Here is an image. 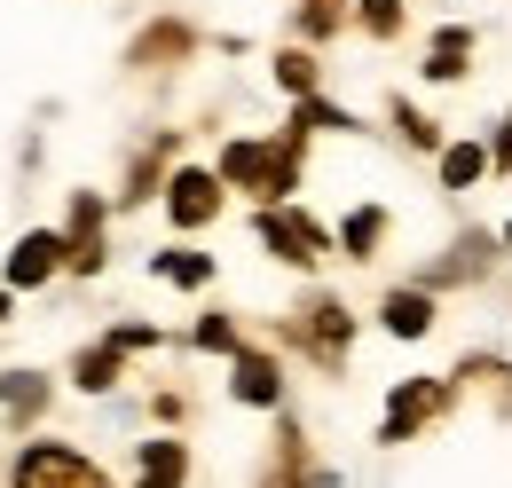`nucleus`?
Returning <instances> with one entry per match:
<instances>
[{
  "instance_id": "nucleus-10",
  "label": "nucleus",
  "mask_w": 512,
  "mask_h": 488,
  "mask_svg": "<svg viewBox=\"0 0 512 488\" xmlns=\"http://www.w3.org/2000/svg\"><path fill=\"white\" fill-rule=\"evenodd\" d=\"M182 481H190V449H182V441L158 433V441L134 449V488H182Z\"/></svg>"
},
{
  "instance_id": "nucleus-13",
  "label": "nucleus",
  "mask_w": 512,
  "mask_h": 488,
  "mask_svg": "<svg viewBox=\"0 0 512 488\" xmlns=\"http://www.w3.org/2000/svg\"><path fill=\"white\" fill-rule=\"evenodd\" d=\"M465 71H473V24H442V32H434V48H426V79H465Z\"/></svg>"
},
{
  "instance_id": "nucleus-22",
  "label": "nucleus",
  "mask_w": 512,
  "mask_h": 488,
  "mask_svg": "<svg viewBox=\"0 0 512 488\" xmlns=\"http://www.w3.org/2000/svg\"><path fill=\"white\" fill-rule=\"evenodd\" d=\"M394 126H402V142H410V150H434V158L449 150V142H442V126L426 119L418 103H402V95H394Z\"/></svg>"
},
{
  "instance_id": "nucleus-15",
  "label": "nucleus",
  "mask_w": 512,
  "mask_h": 488,
  "mask_svg": "<svg viewBox=\"0 0 512 488\" xmlns=\"http://www.w3.org/2000/svg\"><path fill=\"white\" fill-rule=\"evenodd\" d=\"M379 244H386V205H355L339 221V252L347 260H379Z\"/></svg>"
},
{
  "instance_id": "nucleus-9",
  "label": "nucleus",
  "mask_w": 512,
  "mask_h": 488,
  "mask_svg": "<svg viewBox=\"0 0 512 488\" xmlns=\"http://www.w3.org/2000/svg\"><path fill=\"white\" fill-rule=\"evenodd\" d=\"M64 244H71V276H95L103 268V197H71V221H64Z\"/></svg>"
},
{
  "instance_id": "nucleus-12",
  "label": "nucleus",
  "mask_w": 512,
  "mask_h": 488,
  "mask_svg": "<svg viewBox=\"0 0 512 488\" xmlns=\"http://www.w3.org/2000/svg\"><path fill=\"white\" fill-rule=\"evenodd\" d=\"M190 48H197L190 24H150V32H142V40L127 48V63H134V71H166V63H182Z\"/></svg>"
},
{
  "instance_id": "nucleus-19",
  "label": "nucleus",
  "mask_w": 512,
  "mask_h": 488,
  "mask_svg": "<svg viewBox=\"0 0 512 488\" xmlns=\"http://www.w3.org/2000/svg\"><path fill=\"white\" fill-rule=\"evenodd\" d=\"M347 16H355L347 0H300V8H292V32H300V40H331Z\"/></svg>"
},
{
  "instance_id": "nucleus-14",
  "label": "nucleus",
  "mask_w": 512,
  "mask_h": 488,
  "mask_svg": "<svg viewBox=\"0 0 512 488\" xmlns=\"http://www.w3.org/2000/svg\"><path fill=\"white\" fill-rule=\"evenodd\" d=\"M497 244H505V237H481V229H465V237H457V252L434 268V284H473V276L497 260Z\"/></svg>"
},
{
  "instance_id": "nucleus-7",
  "label": "nucleus",
  "mask_w": 512,
  "mask_h": 488,
  "mask_svg": "<svg viewBox=\"0 0 512 488\" xmlns=\"http://www.w3.org/2000/svg\"><path fill=\"white\" fill-rule=\"evenodd\" d=\"M56 268H71L64 229H24V237H16V252H8V292H40Z\"/></svg>"
},
{
  "instance_id": "nucleus-23",
  "label": "nucleus",
  "mask_w": 512,
  "mask_h": 488,
  "mask_svg": "<svg viewBox=\"0 0 512 488\" xmlns=\"http://www.w3.org/2000/svg\"><path fill=\"white\" fill-rule=\"evenodd\" d=\"M355 24L371 40H402V0H355Z\"/></svg>"
},
{
  "instance_id": "nucleus-6",
  "label": "nucleus",
  "mask_w": 512,
  "mask_h": 488,
  "mask_svg": "<svg viewBox=\"0 0 512 488\" xmlns=\"http://www.w3.org/2000/svg\"><path fill=\"white\" fill-rule=\"evenodd\" d=\"M221 197H229V182H221L213 166H174V174H166V221H174V229H205V221L221 213Z\"/></svg>"
},
{
  "instance_id": "nucleus-16",
  "label": "nucleus",
  "mask_w": 512,
  "mask_h": 488,
  "mask_svg": "<svg viewBox=\"0 0 512 488\" xmlns=\"http://www.w3.org/2000/svg\"><path fill=\"white\" fill-rule=\"evenodd\" d=\"M71 386H79V394H111V386H119V347H111V339H103V347H79V355H71Z\"/></svg>"
},
{
  "instance_id": "nucleus-11",
  "label": "nucleus",
  "mask_w": 512,
  "mask_h": 488,
  "mask_svg": "<svg viewBox=\"0 0 512 488\" xmlns=\"http://www.w3.org/2000/svg\"><path fill=\"white\" fill-rule=\"evenodd\" d=\"M379 323L394 331V339H426V331H434V292H426V284L386 292V300H379Z\"/></svg>"
},
{
  "instance_id": "nucleus-30",
  "label": "nucleus",
  "mask_w": 512,
  "mask_h": 488,
  "mask_svg": "<svg viewBox=\"0 0 512 488\" xmlns=\"http://www.w3.org/2000/svg\"><path fill=\"white\" fill-rule=\"evenodd\" d=\"M505 260H512V221H505Z\"/></svg>"
},
{
  "instance_id": "nucleus-31",
  "label": "nucleus",
  "mask_w": 512,
  "mask_h": 488,
  "mask_svg": "<svg viewBox=\"0 0 512 488\" xmlns=\"http://www.w3.org/2000/svg\"><path fill=\"white\" fill-rule=\"evenodd\" d=\"M0 315H8V292H0Z\"/></svg>"
},
{
  "instance_id": "nucleus-21",
  "label": "nucleus",
  "mask_w": 512,
  "mask_h": 488,
  "mask_svg": "<svg viewBox=\"0 0 512 488\" xmlns=\"http://www.w3.org/2000/svg\"><path fill=\"white\" fill-rule=\"evenodd\" d=\"M150 268H158L166 284H182V292H205V284H213V260H205V252H158Z\"/></svg>"
},
{
  "instance_id": "nucleus-29",
  "label": "nucleus",
  "mask_w": 512,
  "mask_h": 488,
  "mask_svg": "<svg viewBox=\"0 0 512 488\" xmlns=\"http://www.w3.org/2000/svg\"><path fill=\"white\" fill-rule=\"evenodd\" d=\"M308 488H339V481H331V473H308Z\"/></svg>"
},
{
  "instance_id": "nucleus-4",
  "label": "nucleus",
  "mask_w": 512,
  "mask_h": 488,
  "mask_svg": "<svg viewBox=\"0 0 512 488\" xmlns=\"http://www.w3.org/2000/svg\"><path fill=\"white\" fill-rule=\"evenodd\" d=\"M284 339H292V347H308V355H316L323 370H339L347 339H355V315L331 300V292H316V300H308L300 315H292V323H284Z\"/></svg>"
},
{
  "instance_id": "nucleus-5",
  "label": "nucleus",
  "mask_w": 512,
  "mask_h": 488,
  "mask_svg": "<svg viewBox=\"0 0 512 488\" xmlns=\"http://www.w3.org/2000/svg\"><path fill=\"white\" fill-rule=\"evenodd\" d=\"M16 488H111V473L87 465L64 441H32V449L16 457Z\"/></svg>"
},
{
  "instance_id": "nucleus-1",
  "label": "nucleus",
  "mask_w": 512,
  "mask_h": 488,
  "mask_svg": "<svg viewBox=\"0 0 512 488\" xmlns=\"http://www.w3.org/2000/svg\"><path fill=\"white\" fill-rule=\"evenodd\" d=\"M300 150H308V134H300V126H284V134H268V142L245 134V142H229V150H221V166H213V174H221L229 189H245V197H260V205H284L292 182H300Z\"/></svg>"
},
{
  "instance_id": "nucleus-24",
  "label": "nucleus",
  "mask_w": 512,
  "mask_h": 488,
  "mask_svg": "<svg viewBox=\"0 0 512 488\" xmlns=\"http://www.w3.org/2000/svg\"><path fill=\"white\" fill-rule=\"evenodd\" d=\"M166 150H174V134H166V142H158L150 158H134V174H127V205H142V197L158 189V174H166Z\"/></svg>"
},
{
  "instance_id": "nucleus-28",
  "label": "nucleus",
  "mask_w": 512,
  "mask_h": 488,
  "mask_svg": "<svg viewBox=\"0 0 512 488\" xmlns=\"http://www.w3.org/2000/svg\"><path fill=\"white\" fill-rule=\"evenodd\" d=\"M489 158H497V174H512V111H505V126H497V142H489Z\"/></svg>"
},
{
  "instance_id": "nucleus-18",
  "label": "nucleus",
  "mask_w": 512,
  "mask_h": 488,
  "mask_svg": "<svg viewBox=\"0 0 512 488\" xmlns=\"http://www.w3.org/2000/svg\"><path fill=\"white\" fill-rule=\"evenodd\" d=\"M316 79H323V63H316V48H276V87L300 103V95H316Z\"/></svg>"
},
{
  "instance_id": "nucleus-3",
  "label": "nucleus",
  "mask_w": 512,
  "mask_h": 488,
  "mask_svg": "<svg viewBox=\"0 0 512 488\" xmlns=\"http://www.w3.org/2000/svg\"><path fill=\"white\" fill-rule=\"evenodd\" d=\"M253 237L268 244L284 268H316L323 252H331V237H323V229L300 213V205H260V213H253Z\"/></svg>"
},
{
  "instance_id": "nucleus-26",
  "label": "nucleus",
  "mask_w": 512,
  "mask_h": 488,
  "mask_svg": "<svg viewBox=\"0 0 512 488\" xmlns=\"http://www.w3.org/2000/svg\"><path fill=\"white\" fill-rule=\"evenodd\" d=\"M0 402H8V410H24V418H32V410H40V402H48V386H40V378H0Z\"/></svg>"
},
{
  "instance_id": "nucleus-25",
  "label": "nucleus",
  "mask_w": 512,
  "mask_h": 488,
  "mask_svg": "<svg viewBox=\"0 0 512 488\" xmlns=\"http://www.w3.org/2000/svg\"><path fill=\"white\" fill-rule=\"evenodd\" d=\"M205 355H237V323L229 315H197V331H190Z\"/></svg>"
},
{
  "instance_id": "nucleus-20",
  "label": "nucleus",
  "mask_w": 512,
  "mask_h": 488,
  "mask_svg": "<svg viewBox=\"0 0 512 488\" xmlns=\"http://www.w3.org/2000/svg\"><path fill=\"white\" fill-rule=\"evenodd\" d=\"M292 126H300V134H347L355 111H339V103H323V95H300V103H292Z\"/></svg>"
},
{
  "instance_id": "nucleus-17",
  "label": "nucleus",
  "mask_w": 512,
  "mask_h": 488,
  "mask_svg": "<svg viewBox=\"0 0 512 488\" xmlns=\"http://www.w3.org/2000/svg\"><path fill=\"white\" fill-rule=\"evenodd\" d=\"M489 166H497L489 142H449V150H442V189H473Z\"/></svg>"
},
{
  "instance_id": "nucleus-8",
  "label": "nucleus",
  "mask_w": 512,
  "mask_h": 488,
  "mask_svg": "<svg viewBox=\"0 0 512 488\" xmlns=\"http://www.w3.org/2000/svg\"><path fill=\"white\" fill-rule=\"evenodd\" d=\"M229 363H237V370H229V394H237L245 410H284V363H276V355L237 347Z\"/></svg>"
},
{
  "instance_id": "nucleus-2",
  "label": "nucleus",
  "mask_w": 512,
  "mask_h": 488,
  "mask_svg": "<svg viewBox=\"0 0 512 488\" xmlns=\"http://www.w3.org/2000/svg\"><path fill=\"white\" fill-rule=\"evenodd\" d=\"M449 394H457V378H402L394 394H386V418H379V441H410V433H426L434 418L449 410Z\"/></svg>"
},
{
  "instance_id": "nucleus-27",
  "label": "nucleus",
  "mask_w": 512,
  "mask_h": 488,
  "mask_svg": "<svg viewBox=\"0 0 512 488\" xmlns=\"http://www.w3.org/2000/svg\"><path fill=\"white\" fill-rule=\"evenodd\" d=\"M111 347H119V355H142V347H158V323H119V331H111Z\"/></svg>"
}]
</instances>
